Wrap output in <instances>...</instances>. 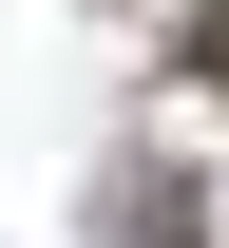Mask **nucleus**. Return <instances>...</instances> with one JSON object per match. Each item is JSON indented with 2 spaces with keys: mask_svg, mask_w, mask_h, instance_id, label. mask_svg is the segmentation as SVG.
<instances>
[{
  "mask_svg": "<svg viewBox=\"0 0 229 248\" xmlns=\"http://www.w3.org/2000/svg\"><path fill=\"white\" fill-rule=\"evenodd\" d=\"M191 77H210V95H229V0H210V19H191Z\"/></svg>",
  "mask_w": 229,
  "mask_h": 248,
  "instance_id": "1",
  "label": "nucleus"
}]
</instances>
